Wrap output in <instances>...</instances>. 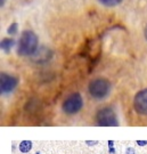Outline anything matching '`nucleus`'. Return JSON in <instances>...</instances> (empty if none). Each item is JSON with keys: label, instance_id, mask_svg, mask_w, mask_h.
Masks as SVG:
<instances>
[{"label": "nucleus", "instance_id": "nucleus-4", "mask_svg": "<svg viewBox=\"0 0 147 154\" xmlns=\"http://www.w3.org/2000/svg\"><path fill=\"white\" fill-rule=\"evenodd\" d=\"M83 106V99L79 93H74L70 95L63 103V111L66 114H75L82 109Z\"/></svg>", "mask_w": 147, "mask_h": 154}, {"label": "nucleus", "instance_id": "nucleus-12", "mask_svg": "<svg viewBox=\"0 0 147 154\" xmlns=\"http://www.w3.org/2000/svg\"><path fill=\"white\" fill-rule=\"evenodd\" d=\"M137 144H138L139 146H145L147 144V140H137Z\"/></svg>", "mask_w": 147, "mask_h": 154}, {"label": "nucleus", "instance_id": "nucleus-15", "mask_svg": "<svg viewBox=\"0 0 147 154\" xmlns=\"http://www.w3.org/2000/svg\"><path fill=\"white\" fill-rule=\"evenodd\" d=\"M115 153V149H113V147H111V149H109V154H114Z\"/></svg>", "mask_w": 147, "mask_h": 154}, {"label": "nucleus", "instance_id": "nucleus-5", "mask_svg": "<svg viewBox=\"0 0 147 154\" xmlns=\"http://www.w3.org/2000/svg\"><path fill=\"white\" fill-rule=\"evenodd\" d=\"M133 107L137 113L147 116V89L138 91L133 98Z\"/></svg>", "mask_w": 147, "mask_h": 154}, {"label": "nucleus", "instance_id": "nucleus-11", "mask_svg": "<svg viewBox=\"0 0 147 154\" xmlns=\"http://www.w3.org/2000/svg\"><path fill=\"white\" fill-rule=\"evenodd\" d=\"M125 154H135V149L132 147H128L127 151H125Z\"/></svg>", "mask_w": 147, "mask_h": 154}, {"label": "nucleus", "instance_id": "nucleus-9", "mask_svg": "<svg viewBox=\"0 0 147 154\" xmlns=\"http://www.w3.org/2000/svg\"><path fill=\"white\" fill-rule=\"evenodd\" d=\"M98 1H99V4L106 6V7H115L122 2V0H98Z\"/></svg>", "mask_w": 147, "mask_h": 154}, {"label": "nucleus", "instance_id": "nucleus-10", "mask_svg": "<svg viewBox=\"0 0 147 154\" xmlns=\"http://www.w3.org/2000/svg\"><path fill=\"white\" fill-rule=\"evenodd\" d=\"M17 29H18L17 23H13L11 25H9V28H8V30H7V32H8V34L14 35V34H16L17 33Z\"/></svg>", "mask_w": 147, "mask_h": 154}, {"label": "nucleus", "instance_id": "nucleus-2", "mask_svg": "<svg viewBox=\"0 0 147 154\" xmlns=\"http://www.w3.org/2000/svg\"><path fill=\"white\" fill-rule=\"evenodd\" d=\"M111 88H112V86L109 80L103 79V78H98L89 83L88 90H89L90 96L95 99H103L109 94Z\"/></svg>", "mask_w": 147, "mask_h": 154}, {"label": "nucleus", "instance_id": "nucleus-13", "mask_svg": "<svg viewBox=\"0 0 147 154\" xmlns=\"http://www.w3.org/2000/svg\"><path fill=\"white\" fill-rule=\"evenodd\" d=\"M86 143H87L88 145H96V144H97L98 142H90V140H87Z\"/></svg>", "mask_w": 147, "mask_h": 154}, {"label": "nucleus", "instance_id": "nucleus-18", "mask_svg": "<svg viewBox=\"0 0 147 154\" xmlns=\"http://www.w3.org/2000/svg\"><path fill=\"white\" fill-rule=\"evenodd\" d=\"M35 154H40V153H39V152H38V153H35Z\"/></svg>", "mask_w": 147, "mask_h": 154}, {"label": "nucleus", "instance_id": "nucleus-16", "mask_svg": "<svg viewBox=\"0 0 147 154\" xmlns=\"http://www.w3.org/2000/svg\"><path fill=\"white\" fill-rule=\"evenodd\" d=\"M144 34H145V38H146V40H147V25H146V28H145V31H144Z\"/></svg>", "mask_w": 147, "mask_h": 154}, {"label": "nucleus", "instance_id": "nucleus-8", "mask_svg": "<svg viewBox=\"0 0 147 154\" xmlns=\"http://www.w3.org/2000/svg\"><path fill=\"white\" fill-rule=\"evenodd\" d=\"M18 149H20V151L22 153H27V152H30L31 149H32V143L30 140H23L22 143L20 144Z\"/></svg>", "mask_w": 147, "mask_h": 154}, {"label": "nucleus", "instance_id": "nucleus-7", "mask_svg": "<svg viewBox=\"0 0 147 154\" xmlns=\"http://www.w3.org/2000/svg\"><path fill=\"white\" fill-rule=\"evenodd\" d=\"M15 45V40L11 38H5L1 40V44H0V46H1V49L5 50L6 53H9V50L13 48V46Z\"/></svg>", "mask_w": 147, "mask_h": 154}, {"label": "nucleus", "instance_id": "nucleus-3", "mask_svg": "<svg viewBox=\"0 0 147 154\" xmlns=\"http://www.w3.org/2000/svg\"><path fill=\"white\" fill-rule=\"evenodd\" d=\"M96 122L98 126L102 127H116L119 121L115 112L111 107H104L96 113Z\"/></svg>", "mask_w": 147, "mask_h": 154}, {"label": "nucleus", "instance_id": "nucleus-6", "mask_svg": "<svg viewBox=\"0 0 147 154\" xmlns=\"http://www.w3.org/2000/svg\"><path fill=\"white\" fill-rule=\"evenodd\" d=\"M18 80L13 75H9L7 73H1L0 75V89L1 94H8L16 88Z\"/></svg>", "mask_w": 147, "mask_h": 154}, {"label": "nucleus", "instance_id": "nucleus-1", "mask_svg": "<svg viewBox=\"0 0 147 154\" xmlns=\"http://www.w3.org/2000/svg\"><path fill=\"white\" fill-rule=\"evenodd\" d=\"M38 37L32 31H24L17 44V54L20 56H31L38 49Z\"/></svg>", "mask_w": 147, "mask_h": 154}, {"label": "nucleus", "instance_id": "nucleus-17", "mask_svg": "<svg viewBox=\"0 0 147 154\" xmlns=\"http://www.w3.org/2000/svg\"><path fill=\"white\" fill-rule=\"evenodd\" d=\"M0 1H1V7H2V6H4V4H5V0H0Z\"/></svg>", "mask_w": 147, "mask_h": 154}, {"label": "nucleus", "instance_id": "nucleus-14", "mask_svg": "<svg viewBox=\"0 0 147 154\" xmlns=\"http://www.w3.org/2000/svg\"><path fill=\"white\" fill-rule=\"evenodd\" d=\"M109 149L113 147V146H114V142H113V140H109Z\"/></svg>", "mask_w": 147, "mask_h": 154}]
</instances>
